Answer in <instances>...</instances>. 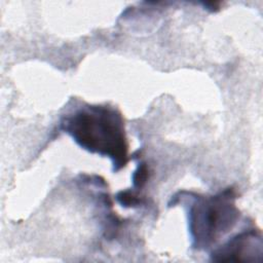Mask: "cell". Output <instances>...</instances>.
Returning <instances> with one entry per match:
<instances>
[{"instance_id":"obj_1","label":"cell","mask_w":263,"mask_h":263,"mask_svg":"<svg viewBox=\"0 0 263 263\" xmlns=\"http://www.w3.org/2000/svg\"><path fill=\"white\" fill-rule=\"evenodd\" d=\"M61 129L82 149L108 157L113 172L128 162V143L121 113L108 105H85L64 116Z\"/></svg>"},{"instance_id":"obj_2","label":"cell","mask_w":263,"mask_h":263,"mask_svg":"<svg viewBox=\"0 0 263 263\" xmlns=\"http://www.w3.org/2000/svg\"><path fill=\"white\" fill-rule=\"evenodd\" d=\"M189 200L187 218L188 230L195 250L210 249L221 236L230 231L239 219L235 205L236 192L232 187L214 195H199L182 191Z\"/></svg>"},{"instance_id":"obj_3","label":"cell","mask_w":263,"mask_h":263,"mask_svg":"<svg viewBox=\"0 0 263 263\" xmlns=\"http://www.w3.org/2000/svg\"><path fill=\"white\" fill-rule=\"evenodd\" d=\"M263 241L261 232L246 229L211 253V260L215 262H261Z\"/></svg>"},{"instance_id":"obj_4","label":"cell","mask_w":263,"mask_h":263,"mask_svg":"<svg viewBox=\"0 0 263 263\" xmlns=\"http://www.w3.org/2000/svg\"><path fill=\"white\" fill-rule=\"evenodd\" d=\"M116 200L123 208H136L142 204L143 200L130 190H121L116 194Z\"/></svg>"},{"instance_id":"obj_5","label":"cell","mask_w":263,"mask_h":263,"mask_svg":"<svg viewBox=\"0 0 263 263\" xmlns=\"http://www.w3.org/2000/svg\"><path fill=\"white\" fill-rule=\"evenodd\" d=\"M148 179V167L145 162H140L137 166V170L132 176L133 186L135 188H142Z\"/></svg>"}]
</instances>
